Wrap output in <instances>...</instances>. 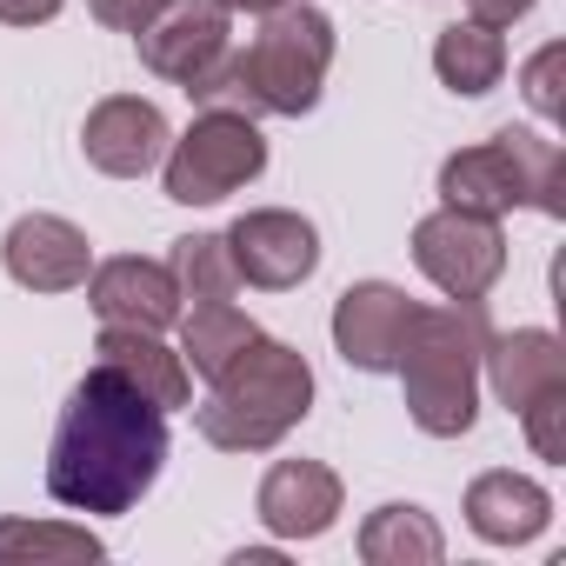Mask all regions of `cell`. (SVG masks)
I'll use <instances>...</instances> for the list:
<instances>
[{
    "label": "cell",
    "mask_w": 566,
    "mask_h": 566,
    "mask_svg": "<svg viewBox=\"0 0 566 566\" xmlns=\"http://www.w3.org/2000/svg\"><path fill=\"white\" fill-rule=\"evenodd\" d=\"M87 307L101 314V327H147V334H167L180 321V287H174V266L167 260H140V253H120V260H101L87 273Z\"/></svg>",
    "instance_id": "5bb4252c"
},
{
    "label": "cell",
    "mask_w": 566,
    "mask_h": 566,
    "mask_svg": "<svg viewBox=\"0 0 566 566\" xmlns=\"http://www.w3.org/2000/svg\"><path fill=\"white\" fill-rule=\"evenodd\" d=\"M160 8H167V0H87V14L101 28H114V34H140Z\"/></svg>",
    "instance_id": "d4e9b609"
},
{
    "label": "cell",
    "mask_w": 566,
    "mask_h": 566,
    "mask_svg": "<svg viewBox=\"0 0 566 566\" xmlns=\"http://www.w3.org/2000/svg\"><path fill=\"white\" fill-rule=\"evenodd\" d=\"M233 14H273V8H294V0H227Z\"/></svg>",
    "instance_id": "83f0119b"
},
{
    "label": "cell",
    "mask_w": 566,
    "mask_h": 566,
    "mask_svg": "<svg viewBox=\"0 0 566 566\" xmlns=\"http://www.w3.org/2000/svg\"><path fill=\"white\" fill-rule=\"evenodd\" d=\"M360 559L367 566H440L447 559V533L427 506L413 500H387L360 520Z\"/></svg>",
    "instance_id": "ac0fdd59"
},
{
    "label": "cell",
    "mask_w": 566,
    "mask_h": 566,
    "mask_svg": "<svg viewBox=\"0 0 566 566\" xmlns=\"http://www.w3.org/2000/svg\"><path fill=\"white\" fill-rule=\"evenodd\" d=\"M559 67H566V48H559V41H546V48H539V54L520 67V94H526V107H533L539 120H559V114H566Z\"/></svg>",
    "instance_id": "603a6c76"
},
{
    "label": "cell",
    "mask_w": 566,
    "mask_h": 566,
    "mask_svg": "<svg viewBox=\"0 0 566 566\" xmlns=\"http://www.w3.org/2000/svg\"><path fill=\"white\" fill-rule=\"evenodd\" d=\"M440 207L486 213V220L533 207V213L559 220L566 213V154H559V140H546L533 127H506L480 147H460L440 160Z\"/></svg>",
    "instance_id": "277c9868"
},
{
    "label": "cell",
    "mask_w": 566,
    "mask_h": 566,
    "mask_svg": "<svg viewBox=\"0 0 566 566\" xmlns=\"http://www.w3.org/2000/svg\"><path fill=\"white\" fill-rule=\"evenodd\" d=\"M533 14V0H467V21H486V28H513Z\"/></svg>",
    "instance_id": "484cf974"
},
{
    "label": "cell",
    "mask_w": 566,
    "mask_h": 566,
    "mask_svg": "<svg viewBox=\"0 0 566 566\" xmlns=\"http://www.w3.org/2000/svg\"><path fill=\"white\" fill-rule=\"evenodd\" d=\"M180 360H187V374H200V380H213L233 354H247L253 340H260V327L233 307V301H193V307H180Z\"/></svg>",
    "instance_id": "ffe728a7"
},
{
    "label": "cell",
    "mask_w": 566,
    "mask_h": 566,
    "mask_svg": "<svg viewBox=\"0 0 566 566\" xmlns=\"http://www.w3.org/2000/svg\"><path fill=\"white\" fill-rule=\"evenodd\" d=\"M486 314L480 301H447V307H413L407 340H400V394L407 413L427 440H467L480 420V360H486Z\"/></svg>",
    "instance_id": "7a4b0ae2"
},
{
    "label": "cell",
    "mask_w": 566,
    "mask_h": 566,
    "mask_svg": "<svg viewBox=\"0 0 566 566\" xmlns=\"http://www.w3.org/2000/svg\"><path fill=\"white\" fill-rule=\"evenodd\" d=\"M480 380L493 387V400L506 413H520L526 400L566 387V354L546 327H513V334H493L486 340V360H480Z\"/></svg>",
    "instance_id": "e0dca14e"
},
{
    "label": "cell",
    "mask_w": 566,
    "mask_h": 566,
    "mask_svg": "<svg viewBox=\"0 0 566 566\" xmlns=\"http://www.w3.org/2000/svg\"><path fill=\"white\" fill-rule=\"evenodd\" d=\"M140 48V67L174 81V87H193L227 48H233V8L227 0H167V8L134 34Z\"/></svg>",
    "instance_id": "9c48e42d"
},
{
    "label": "cell",
    "mask_w": 566,
    "mask_h": 566,
    "mask_svg": "<svg viewBox=\"0 0 566 566\" xmlns=\"http://www.w3.org/2000/svg\"><path fill=\"white\" fill-rule=\"evenodd\" d=\"M433 74H440V87H453V94H467V101L493 94L500 74H506V41H500V28H486V21H453V28L433 41Z\"/></svg>",
    "instance_id": "d6986e66"
},
{
    "label": "cell",
    "mask_w": 566,
    "mask_h": 566,
    "mask_svg": "<svg viewBox=\"0 0 566 566\" xmlns=\"http://www.w3.org/2000/svg\"><path fill=\"white\" fill-rule=\"evenodd\" d=\"M94 367H114V374H120L127 387H140L160 413H174V407L193 400V374H187L180 347H167V340L147 334V327H101Z\"/></svg>",
    "instance_id": "2e32d148"
},
{
    "label": "cell",
    "mask_w": 566,
    "mask_h": 566,
    "mask_svg": "<svg viewBox=\"0 0 566 566\" xmlns=\"http://www.w3.org/2000/svg\"><path fill=\"white\" fill-rule=\"evenodd\" d=\"M167 467V413L114 367H87L48 440V493L67 513L120 520Z\"/></svg>",
    "instance_id": "6da1fadb"
},
{
    "label": "cell",
    "mask_w": 566,
    "mask_h": 566,
    "mask_svg": "<svg viewBox=\"0 0 566 566\" xmlns=\"http://www.w3.org/2000/svg\"><path fill=\"white\" fill-rule=\"evenodd\" d=\"M240 54V81H247V101H253V120L260 114H314L321 107V87H327V67H334V21L314 8V0H294V8H273L260 14V34Z\"/></svg>",
    "instance_id": "5b68a950"
},
{
    "label": "cell",
    "mask_w": 566,
    "mask_h": 566,
    "mask_svg": "<svg viewBox=\"0 0 566 566\" xmlns=\"http://www.w3.org/2000/svg\"><path fill=\"white\" fill-rule=\"evenodd\" d=\"M413 307L420 301H407V287H394V280H354V287L334 301V347H340V360L360 367V374H394Z\"/></svg>",
    "instance_id": "7c38bea8"
},
{
    "label": "cell",
    "mask_w": 566,
    "mask_h": 566,
    "mask_svg": "<svg viewBox=\"0 0 566 566\" xmlns=\"http://www.w3.org/2000/svg\"><path fill=\"white\" fill-rule=\"evenodd\" d=\"M467 526L486 546H526V539H539L553 526V493L539 480H526V473L493 467V473H480L467 486Z\"/></svg>",
    "instance_id": "9a60e30c"
},
{
    "label": "cell",
    "mask_w": 566,
    "mask_h": 566,
    "mask_svg": "<svg viewBox=\"0 0 566 566\" xmlns=\"http://www.w3.org/2000/svg\"><path fill=\"white\" fill-rule=\"evenodd\" d=\"M340 506H347V486L321 460H273L253 493V513L273 539H321V533H334Z\"/></svg>",
    "instance_id": "8fae6325"
},
{
    "label": "cell",
    "mask_w": 566,
    "mask_h": 566,
    "mask_svg": "<svg viewBox=\"0 0 566 566\" xmlns=\"http://www.w3.org/2000/svg\"><path fill=\"white\" fill-rule=\"evenodd\" d=\"M207 387L213 394L200 400L193 427L220 453H266L314 413V367H307V354L287 347V340H266V334L247 354H233Z\"/></svg>",
    "instance_id": "3957f363"
},
{
    "label": "cell",
    "mask_w": 566,
    "mask_h": 566,
    "mask_svg": "<svg viewBox=\"0 0 566 566\" xmlns=\"http://www.w3.org/2000/svg\"><path fill=\"white\" fill-rule=\"evenodd\" d=\"M0 266H8V280L28 294H74L94 273V247L61 213H21L8 227V240H0Z\"/></svg>",
    "instance_id": "30bf717a"
},
{
    "label": "cell",
    "mask_w": 566,
    "mask_h": 566,
    "mask_svg": "<svg viewBox=\"0 0 566 566\" xmlns=\"http://www.w3.org/2000/svg\"><path fill=\"white\" fill-rule=\"evenodd\" d=\"M520 427H526L533 453L559 467V460H566V387H553V394L526 400V407H520Z\"/></svg>",
    "instance_id": "cb8c5ba5"
},
{
    "label": "cell",
    "mask_w": 566,
    "mask_h": 566,
    "mask_svg": "<svg viewBox=\"0 0 566 566\" xmlns=\"http://www.w3.org/2000/svg\"><path fill=\"white\" fill-rule=\"evenodd\" d=\"M227 247H233V266H240V287H260V294H294L321 266V233L294 207L240 213L227 227Z\"/></svg>",
    "instance_id": "ba28073f"
},
{
    "label": "cell",
    "mask_w": 566,
    "mask_h": 566,
    "mask_svg": "<svg viewBox=\"0 0 566 566\" xmlns=\"http://www.w3.org/2000/svg\"><path fill=\"white\" fill-rule=\"evenodd\" d=\"M101 553H107L101 533L67 526V520H0V566L8 559H61V566H74V559H101Z\"/></svg>",
    "instance_id": "7402d4cb"
},
{
    "label": "cell",
    "mask_w": 566,
    "mask_h": 566,
    "mask_svg": "<svg viewBox=\"0 0 566 566\" xmlns=\"http://www.w3.org/2000/svg\"><path fill=\"white\" fill-rule=\"evenodd\" d=\"M266 174V140H260V120L247 114H227V107H200L193 127L180 140H167L160 154V187L167 200L180 207H213L227 193H240L247 180Z\"/></svg>",
    "instance_id": "8992f818"
},
{
    "label": "cell",
    "mask_w": 566,
    "mask_h": 566,
    "mask_svg": "<svg viewBox=\"0 0 566 566\" xmlns=\"http://www.w3.org/2000/svg\"><path fill=\"white\" fill-rule=\"evenodd\" d=\"M61 8H67V0H0V21H8V28H41Z\"/></svg>",
    "instance_id": "4316f807"
},
{
    "label": "cell",
    "mask_w": 566,
    "mask_h": 566,
    "mask_svg": "<svg viewBox=\"0 0 566 566\" xmlns=\"http://www.w3.org/2000/svg\"><path fill=\"white\" fill-rule=\"evenodd\" d=\"M167 266H174L180 301H233L240 294V266H233L227 233H187V240H174Z\"/></svg>",
    "instance_id": "44dd1931"
},
{
    "label": "cell",
    "mask_w": 566,
    "mask_h": 566,
    "mask_svg": "<svg viewBox=\"0 0 566 566\" xmlns=\"http://www.w3.org/2000/svg\"><path fill=\"white\" fill-rule=\"evenodd\" d=\"M413 266L433 280L447 301H486L506 273V233L486 213L440 207L413 227Z\"/></svg>",
    "instance_id": "52a82bcc"
},
{
    "label": "cell",
    "mask_w": 566,
    "mask_h": 566,
    "mask_svg": "<svg viewBox=\"0 0 566 566\" xmlns=\"http://www.w3.org/2000/svg\"><path fill=\"white\" fill-rule=\"evenodd\" d=\"M167 140H174L167 114H160L154 101H140V94H107V101L87 114V127H81V154H87V167H101L107 180H140V174H154L160 154H167Z\"/></svg>",
    "instance_id": "4fadbf2b"
}]
</instances>
